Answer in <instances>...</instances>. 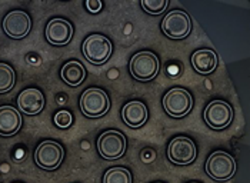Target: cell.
<instances>
[{"label": "cell", "instance_id": "6da1fadb", "mask_svg": "<svg viewBox=\"0 0 250 183\" xmlns=\"http://www.w3.org/2000/svg\"><path fill=\"white\" fill-rule=\"evenodd\" d=\"M129 70L139 82H150L160 70V60L153 52H139L129 63Z\"/></svg>", "mask_w": 250, "mask_h": 183}, {"label": "cell", "instance_id": "7a4b0ae2", "mask_svg": "<svg viewBox=\"0 0 250 183\" xmlns=\"http://www.w3.org/2000/svg\"><path fill=\"white\" fill-rule=\"evenodd\" d=\"M109 108L110 99L107 93L99 88H90L84 91L80 97V109L87 117H102L109 112Z\"/></svg>", "mask_w": 250, "mask_h": 183}, {"label": "cell", "instance_id": "3957f363", "mask_svg": "<svg viewBox=\"0 0 250 183\" xmlns=\"http://www.w3.org/2000/svg\"><path fill=\"white\" fill-rule=\"evenodd\" d=\"M126 137L119 130H106L97 139V150L103 159L116 160L120 159L126 152Z\"/></svg>", "mask_w": 250, "mask_h": 183}, {"label": "cell", "instance_id": "277c9868", "mask_svg": "<svg viewBox=\"0 0 250 183\" xmlns=\"http://www.w3.org/2000/svg\"><path fill=\"white\" fill-rule=\"evenodd\" d=\"M206 173L213 181H217V182L229 181L236 173V162L233 156L228 152L217 150L209 156L206 162Z\"/></svg>", "mask_w": 250, "mask_h": 183}, {"label": "cell", "instance_id": "5b68a950", "mask_svg": "<svg viewBox=\"0 0 250 183\" xmlns=\"http://www.w3.org/2000/svg\"><path fill=\"white\" fill-rule=\"evenodd\" d=\"M193 108L192 94L182 88H173L163 97V109L174 119L185 117Z\"/></svg>", "mask_w": 250, "mask_h": 183}, {"label": "cell", "instance_id": "8992f818", "mask_svg": "<svg viewBox=\"0 0 250 183\" xmlns=\"http://www.w3.org/2000/svg\"><path fill=\"white\" fill-rule=\"evenodd\" d=\"M163 33L170 39L180 40L190 35L192 32V20L185 10H172L167 13L162 22Z\"/></svg>", "mask_w": 250, "mask_h": 183}, {"label": "cell", "instance_id": "52a82bcc", "mask_svg": "<svg viewBox=\"0 0 250 183\" xmlns=\"http://www.w3.org/2000/svg\"><path fill=\"white\" fill-rule=\"evenodd\" d=\"M113 52L112 42L103 35H92L83 42V55L93 63V65H103L106 63Z\"/></svg>", "mask_w": 250, "mask_h": 183}, {"label": "cell", "instance_id": "ba28073f", "mask_svg": "<svg viewBox=\"0 0 250 183\" xmlns=\"http://www.w3.org/2000/svg\"><path fill=\"white\" fill-rule=\"evenodd\" d=\"M197 156V149L192 139L177 136L167 146V158L174 165H190Z\"/></svg>", "mask_w": 250, "mask_h": 183}, {"label": "cell", "instance_id": "9c48e42d", "mask_svg": "<svg viewBox=\"0 0 250 183\" xmlns=\"http://www.w3.org/2000/svg\"><path fill=\"white\" fill-rule=\"evenodd\" d=\"M64 158V150L58 142L46 140L42 142L35 152V162L39 167L44 170H55L58 169Z\"/></svg>", "mask_w": 250, "mask_h": 183}, {"label": "cell", "instance_id": "30bf717a", "mask_svg": "<svg viewBox=\"0 0 250 183\" xmlns=\"http://www.w3.org/2000/svg\"><path fill=\"white\" fill-rule=\"evenodd\" d=\"M205 120L214 130L226 129L233 120V109L225 100H213L205 109Z\"/></svg>", "mask_w": 250, "mask_h": 183}, {"label": "cell", "instance_id": "8fae6325", "mask_svg": "<svg viewBox=\"0 0 250 183\" xmlns=\"http://www.w3.org/2000/svg\"><path fill=\"white\" fill-rule=\"evenodd\" d=\"M32 29V20L23 10H12L3 20V30L12 39H23Z\"/></svg>", "mask_w": 250, "mask_h": 183}, {"label": "cell", "instance_id": "7c38bea8", "mask_svg": "<svg viewBox=\"0 0 250 183\" xmlns=\"http://www.w3.org/2000/svg\"><path fill=\"white\" fill-rule=\"evenodd\" d=\"M73 36V26L66 19H52L46 26V40L53 46H64Z\"/></svg>", "mask_w": 250, "mask_h": 183}, {"label": "cell", "instance_id": "4fadbf2b", "mask_svg": "<svg viewBox=\"0 0 250 183\" xmlns=\"http://www.w3.org/2000/svg\"><path fill=\"white\" fill-rule=\"evenodd\" d=\"M18 105H19V109L24 114L35 116L44 108V96L38 89L30 88V89H26L20 93L18 97Z\"/></svg>", "mask_w": 250, "mask_h": 183}, {"label": "cell", "instance_id": "5bb4252c", "mask_svg": "<svg viewBox=\"0 0 250 183\" xmlns=\"http://www.w3.org/2000/svg\"><path fill=\"white\" fill-rule=\"evenodd\" d=\"M147 108L139 100L129 102L122 109V119L129 128H142L147 122Z\"/></svg>", "mask_w": 250, "mask_h": 183}, {"label": "cell", "instance_id": "9a60e30c", "mask_svg": "<svg viewBox=\"0 0 250 183\" xmlns=\"http://www.w3.org/2000/svg\"><path fill=\"white\" fill-rule=\"evenodd\" d=\"M21 128V116L13 106L0 108V136H13Z\"/></svg>", "mask_w": 250, "mask_h": 183}, {"label": "cell", "instance_id": "2e32d148", "mask_svg": "<svg viewBox=\"0 0 250 183\" xmlns=\"http://www.w3.org/2000/svg\"><path fill=\"white\" fill-rule=\"evenodd\" d=\"M193 69L199 74H210L217 68V55L212 49H200L192 55Z\"/></svg>", "mask_w": 250, "mask_h": 183}, {"label": "cell", "instance_id": "e0dca14e", "mask_svg": "<svg viewBox=\"0 0 250 183\" xmlns=\"http://www.w3.org/2000/svg\"><path fill=\"white\" fill-rule=\"evenodd\" d=\"M60 76H62V80L64 83H67L72 88H76V86L83 83V80L86 77V69L80 62L70 60L62 68Z\"/></svg>", "mask_w": 250, "mask_h": 183}, {"label": "cell", "instance_id": "ac0fdd59", "mask_svg": "<svg viewBox=\"0 0 250 183\" xmlns=\"http://www.w3.org/2000/svg\"><path fill=\"white\" fill-rule=\"evenodd\" d=\"M103 183H132V175L126 167L116 166L104 173Z\"/></svg>", "mask_w": 250, "mask_h": 183}, {"label": "cell", "instance_id": "d6986e66", "mask_svg": "<svg viewBox=\"0 0 250 183\" xmlns=\"http://www.w3.org/2000/svg\"><path fill=\"white\" fill-rule=\"evenodd\" d=\"M15 70L7 63H0V93L12 91L15 86Z\"/></svg>", "mask_w": 250, "mask_h": 183}, {"label": "cell", "instance_id": "ffe728a7", "mask_svg": "<svg viewBox=\"0 0 250 183\" xmlns=\"http://www.w3.org/2000/svg\"><path fill=\"white\" fill-rule=\"evenodd\" d=\"M167 0H142V9L149 15H160L167 9Z\"/></svg>", "mask_w": 250, "mask_h": 183}, {"label": "cell", "instance_id": "44dd1931", "mask_svg": "<svg viewBox=\"0 0 250 183\" xmlns=\"http://www.w3.org/2000/svg\"><path fill=\"white\" fill-rule=\"evenodd\" d=\"M72 122H73L72 113L67 112V110H60V112L56 113V116H55V123L60 129H67L72 125Z\"/></svg>", "mask_w": 250, "mask_h": 183}, {"label": "cell", "instance_id": "7402d4cb", "mask_svg": "<svg viewBox=\"0 0 250 183\" xmlns=\"http://www.w3.org/2000/svg\"><path fill=\"white\" fill-rule=\"evenodd\" d=\"M140 158H142V160H143L145 163H152V162H154V159H156V152H154L153 149L146 147V149L142 150Z\"/></svg>", "mask_w": 250, "mask_h": 183}, {"label": "cell", "instance_id": "603a6c76", "mask_svg": "<svg viewBox=\"0 0 250 183\" xmlns=\"http://www.w3.org/2000/svg\"><path fill=\"white\" fill-rule=\"evenodd\" d=\"M86 7H87V10L92 12V13H99V12L102 10L103 4H102V1H99V0H87V1H86Z\"/></svg>", "mask_w": 250, "mask_h": 183}, {"label": "cell", "instance_id": "cb8c5ba5", "mask_svg": "<svg viewBox=\"0 0 250 183\" xmlns=\"http://www.w3.org/2000/svg\"><path fill=\"white\" fill-rule=\"evenodd\" d=\"M190 183H199V182H190Z\"/></svg>", "mask_w": 250, "mask_h": 183}, {"label": "cell", "instance_id": "d4e9b609", "mask_svg": "<svg viewBox=\"0 0 250 183\" xmlns=\"http://www.w3.org/2000/svg\"><path fill=\"white\" fill-rule=\"evenodd\" d=\"M154 183H162V182H154Z\"/></svg>", "mask_w": 250, "mask_h": 183}, {"label": "cell", "instance_id": "484cf974", "mask_svg": "<svg viewBox=\"0 0 250 183\" xmlns=\"http://www.w3.org/2000/svg\"><path fill=\"white\" fill-rule=\"evenodd\" d=\"M18 183H19V182H18Z\"/></svg>", "mask_w": 250, "mask_h": 183}]
</instances>
